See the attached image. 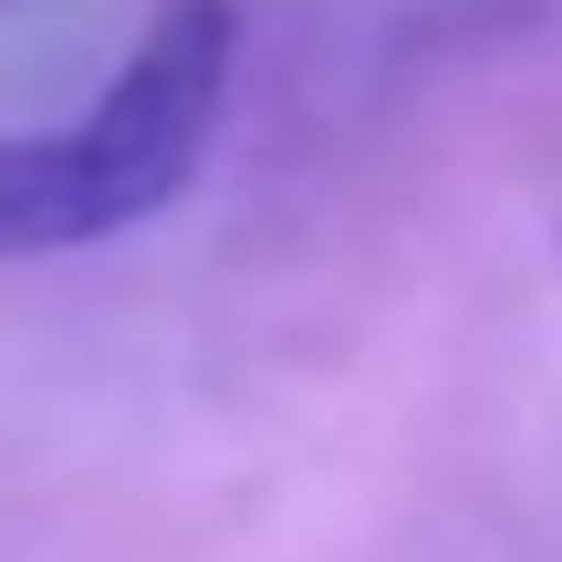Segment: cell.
Returning a JSON list of instances; mask_svg holds the SVG:
<instances>
[{
  "instance_id": "cell-1",
  "label": "cell",
  "mask_w": 562,
  "mask_h": 562,
  "mask_svg": "<svg viewBox=\"0 0 562 562\" xmlns=\"http://www.w3.org/2000/svg\"><path fill=\"white\" fill-rule=\"evenodd\" d=\"M209 115L188 83L125 63L74 125L42 136H0V261H42V250H83L104 229H136L199 178Z\"/></svg>"
}]
</instances>
